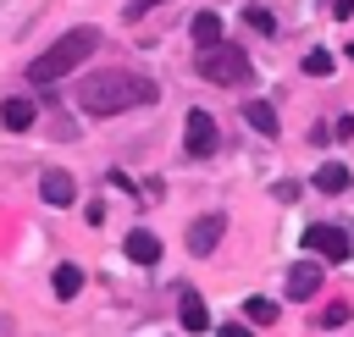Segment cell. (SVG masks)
Listing matches in <instances>:
<instances>
[{"label": "cell", "mask_w": 354, "mask_h": 337, "mask_svg": "<svg viewBox=\"0 0 354 337\" xmlns=\"http://www.w3.org/2000/svg\"><path fill=\"white\" fill-rule=\"evenodd\" d=\"M155 94H160V88H155L149 77L100 66V72H88V77L77 83V110H88V116H122V110H133V105H155Z\"/></svg>", "instance_id": "6da1fadb"}, {"label": "cell", "mask_w": 354, "mask_h": 337, "mask_svg": "<svg viewBox=\"0 0 354 337\" xmlns=\"http://www.w3.org/2000/svg\"><path fill=\"white\" fill-rule=\"evenodd\" d=\"M100 50V28H72V33H61L50 50H39L33 55V66H28V83H55V77H66L72 66H83L88 55Z\"/></svg>", "instance_id": "7a4b0ae2"}, {"label": "cell", "mask_w": 354, "mask_h": 337, "mask_svg": "<svg viewBox=\"0 0 354 337\" xmlns=\"http://www.w3.org/2000/svg\"><path fill=\"white\" fill-rule=\"evenodd\" d=\"M194 66H199V77H205V83H216V88H243V83L254 77L249 55H243L238 44H227V39H221V44H210V50H199V61H194Z\"/></svg>", "instance_id": "3957f363"}, {"label": "cell", "mask_w": 354, "mask_h": 337, "mask_svg": "<svg viewBox=\"0 0 354 337\" xmlns=\"http://www.w3.org/2000/svg\"><path fill=\"white\" fill-rule=\"evenodd\" d=\"M304 243H310V254H315V260H326V265H343V260H354V238H348L343 227H326V221H315V227L304 232Z\"/></svg>", "instance_id": "277c9868"}, {"label": "cell", "mask_w": 354, "mask_h": 337, "mask_svg": "<svg viewBox=\"0 0 354 337\" xmlns=\"http://www.w3.org/2000/svg\"><path fill=\"white\" fill-rule=\"evenodd\" d=\"M183 155L188 160L216 155V116L210 110H188V122H183Z\"/></svg>", "instance_id": "5b68a950"}, {"label": "cell", "mask_w": 354, "mask_h": 337, "mask_svg": "<svg viewBox=\"0 0 354 337\" xmlns=\"http://www.w3.org/2000/svg\"><path fill=\"white\" fill-rule=\"evenodd\" d=\"M321 287H326V282H321V265H315V260H299V265L288 271V298H293V304H310Z\"/></svg>", "instance_id": "8992f818"}, {"label": "cell", "mask_w": 354, "mask_h": 337, "mask_svg": "<svg viewBox=\"0 0 354 337\" xmlns=\"http://www.w3.org/2000/svg\"><path fill=\"white\" fill-rule=\"evenodd\" d=\"M177 315H183V331H210V309L199 298V287L177 282Z\"/></svg>", "instance_id": "52a82bcc"}, {"label": "cell", "mask_w": 354, "mask_h": 337, "mask_svg": "<svg viewBox=\"0 0 354 337\" xmlns=\"http://www.w3.org/2000/svg\"><path fill=\"white\" fill-rule=\"evenodd\" d=\"M39 193H44V204H55V210H66V204L77 199V182H72V171H61V166H50V171L39 177Z\"/></svg>", "instance_id": "ba28073f"}, {"label": "cell", "mask_w": 354, "mask_h": 337, "mask_svg": "<svg viewBox=\"0 0 354 337\" xmlns=\"http://www.w3.org/2000/svg\"><path fill=\"white\" fill-rule=\"evenodd\" d=\"M221 232H227V221H221V215H199V221L188 227V249H194V254L205 260V254H216Z\"/></svg>", "instance_id": "9c48e42d"}, {"label": "cell", "mask_w": 354, "mask_h": 337, "mask_svg": "<svg viewBox=\"0 0 354 337\" xmlns=\"http://www.w3.org/2000/svg\"><path fill=\"white\" fill-rule=\"evenodd\" d=\"M122 249H127V260H138V265H155V260H160V238L144 232V227H133V232L122 238Z\"/></svg>", "instance_id": "30bf717a"}, {"label": "cell", "mask_w": 354, "mask_h": 337, "mask_svg": "<svg viewBox=\"0 0 354 337\" xmlns=\"http://www.w3.org/2000/svg\"><path fill=\"white\" fill-rule=\"evenodd\" d=\"M188 33H194L199 50H210V44H221V17H216V11H199V17L188 22Z\"/></svg>", "instance_id": "8fae6325"}, {"label": "cell", "mask_w": 354, "mask_h": 337, "mask_svg": "<svg viewBox=\"0 0 354 337\" xmlns=\"http://www.w3.org/2000/svg\"><path fill=\"white\" fill-rule=\"evenodd\" d=\"M0 122H6L11 133H28V127H33V99H6V105H0Z\"/></svg>", "instance_id": "7c38bea8"}, {"label": "cell", "mask_w": 354, "mask_h": 337, "mask_svg": "<svg viewBox=\"0 0 354 337\" xmlns=\"http://www.w3.org/2000/svg\"><path fill=\"white\" fill-rule=\"evenodd\" d=\"M315 188H321V193H348V166H343V160H326V166L315 171Z\"/></svg>", "instance_id": "4fadbf2b"}, {"label": "cell", "mask_w": 354, "mask_h": 337, "mask_svg": "<svg viewBox=\"0 0 354 337\" xmlns=\"http://www.w3.org/2000/svg\"><path fill=\"white\" fill-rule=\"evenodd\" d=\"M243 116H249V127H254V133L277 138V110H271L266 99H249V105H243Z\"/></svg>", "instance_id": "5bb4252c"}, {"label": "cell", "mask_w": 354, "mask_h": 337, "mask_svg": "<svg viewBox=\"0 0 354 337\" xmlns=\"http://www.w3.org/2000/svg\"><path fill=\"white\" fill-rule=\"evenodd\" d=\"M50 282H55V298H77V293H83V271H77V265H55Z\"/></svg>", "instance_id": "9a60e30c"}, {"label": "cell", "mask_w": 354, "mask_h": 337, "mask_svg": "<svg viewBox=\"0 0 354 337\" xmlns=\"http://www.w3.org/2000/svg\"><path fill=\"white\" fill-rule=\"evenodd\" d=\"M243 315H249V326H271V320H277V304L254 293V298H243Z\"/></svg>", "instance_id": "2e32d148"}, {"label": "cell", "mask_w": 354, "mask_h": 337, "mask_svg": "<svg viewBox=\"0 0 354 337\" xmlns=\"http://www.w3.org/2000/svg\"><path fill=\"white\" fill-rule=\"evenodd\" d=\"M304 72H310V77H332V72H337L332 50H310V55H304Z\"/></svg>", "instance_id": "e0dca14e"}, {"label": "cell", "mask_w": 354, "mask_h": 337, "mask_svg": "<svg viewBox=\"0 0 354 337\" xmlns=\"http://www.w3.org/2000/svg\"><path fill=\"white\" fill-rule=\"evenodd\" d=\"M243 22H249V28H254V33H266V39H271V33H277V17H271V11H266V6H249V11H243Z\"/></svg>", "instance_id": "ac0fdd59"}, {"label": "cell", "mask_w": 354, "mask_h": 337, "mask_svg": "<svg viewBox=\"0 0 354 337\" xmlns=\"http://www.w3.org/2000/svg\"><path fill=\"white\" fill-rule=\"evenodd\" d=\"M155 6H166V0H133V6H127V17H144V11H155Z\"/></svg>", "instance_id": "d6986e66"}, {"label": "cell", "mask_w": 354, "mask_h": 337, "mask_svg": "<svg viewBox=\"0 0 354 337\" xmlns=\"http://www.w3.org/2000/svg\"><path fill=\"white\" fill-rule=\"evenodd\" d=\"M216 337H254V331H249V326H221Z\"/></svg>", "instance_id": "ffe728a7"}, {"label": "cell", "mask_w": 354, "mask_h": 337, "mask_svg": "<svg viewBox=\"0 0 354 337\" xmlns=\"http://www.w3.org/2000/svg\"><path fill=\"white\" fill-rule=\"evenodd\" d=\"M332 11L337 17H354V0H332Z\"/></svg>", "instance_id": "44dd1931"}]
</instances>
